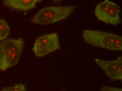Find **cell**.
Instances as JSON below:
<instances>
[{
    "instance_id": "obj_9",
    "label": "cell",
    "mask_w": 122,
    "mask_h": 91,
    "mask_svg": "<svg viewBox=\"0 0 122 91\" xmlns=\"http://www.w3.org/2000/svg\"><path fill=\"white\" fill-rule=\"evenodd\" d=\"M26 90L25 86L22 84H19L16 86L11 87H7L4 89L2 90L3 91H22Z\"/></svg>"
},
{
    "instance_id": "obj_3",
    "label": "cell",
    "mask_w": 122,
    "mask_h": 91,
    "mask_svg": "<svg viewBox=\"0 0 122 91\" xmlns=\"http://www.w3.org/2000/svg\"><path fill=\"white\" fill-rule=\"evenodd\" d=\"M75 6H47L39 10L32 18L31 21L36 24L47 25L65 19L76 9Z\"/></svg>"
},
{
    "instance_id": "obj_8",
    "label": "cell",
    "mask_w": 122,
    "mask_h": 91,
    "mask_svg": "<svg viewBox=\"0 0 122 91\" xmlns=\"http://www.w3.org/2000/svg\"><path fill=\"white\" fill-rule=\"evenodd\" d=\"M10 28L6 21L0 19V40L5 39L10 32Z\"/></svg>"
},
{
    "instance_id": "obj_7",
    "label": "cell",
    "mask_w": 122,
    "mask_h": 91,
    "mask_svg": "<svg viewBox=\"0 0 122 91\" xmlns=\"http://www.w3.org/2000/svg\"><path fill=\"white\" fill-rule=\"evenodd\" d=\"M41 0H4L5 6L18 11H27L35 7Z\"/></svg>"
},
{
    "instance_id": "obj_5",
    "label": "cell",
    "mask_w": 122,
    "mask_h": 91,
    "mask_svg": "<svg viewBox=\"0 0 122 91\" xmlns=\"http://www.w3.org/2000/svg\"><path fill=\"white\" fill-rule=\"evenodd\" d=\"M60 47L57 34L51 33L36 39L34 46V52L36 56L41 57L59 49Z\"/></svg>"
},
{
    "instance_id": "obj_6",
    "label": "cell",
    "mask_w": 122,
    "mask_h": 91,
    "mask_svg": "<svg viewBox=\"0 0 122 91\" xmlns=\"http://www.w3.org/2000/svg\"><path fill=\"white\" fill-rule=\"evenodd\" d=\"M106 75L113 81H122V57L119 56L113 60H105L99 59H94Z\"/></svg>"
},
{
    "instance_id": "obj_1",
    "label": "cell",
    "mask_w": 122,
    "mask_h": 91,
    "mask_svg": "<svg viewBox=\"0 0 122 91\" xmlns=\"http://www.w3.org/2000/svg\"><path fill=\"white\" fill-rule=\"evenodd\" d=\"M24 45V40L21 38L0 42V70L4 71L17 64Z\"/></svg>"
},
{
    "instance_id": "obj_4",
    "label": "cell",
    "mask_w": 122,
    "mask_h": 91,
    "mask_svg": "<svg viewBox=\"0 0 122 91\" xmlns=\"http://www.w3.org/2000/svg\"><path fill=\"white\" fill-rule=\"evenodd\" d=\"M120 7L109 0H105L96 6L94 10L95 16L100 21L114 25L121 23L119 13Z\"/></svg>"
},
{
    "instance_id": "obj_11",
    "label": "cell",
    "mask_w": 122,
    "mask_h": 91,
    "mask_svg": "<svg viewBox=\"0 0 122 91\" xmlns=\"http://www.w3.org/2000/svg\"><path fill=\"white\" fill-rule=\"evenodd\" d=\"M55 3H60L61 2L62 0H52Z\"/></svg>"
},
{
    "instance_id": "obj_2",
    "label": "cell",
    "mask_w": 122,
    "mask_h": 91,
    "mask_svg": "<svg viewBox=\"0 0 122 91\" xmlns=\"http://www.w3.org/2000/svg\"><path fill=\"white\" fill-rule=\"evenodd\" d=\"M82 35L86 43L94 47L113 51L122 50V38L120 35L92 30H84Z\"/></svg>"
},
{
    "instance_id": "obj_10",
    "label": "cell",
    "mask_w": 122,
    "mask_h": 91,
    "mask_svg": "<svg viewBox=\"0 0 122 91\" xmlns=\"http://www.w3.org/2000/svg\"><path fill=\"white\" fill-rule=\"evenodd\" d=\"M101 91H122V88H116V87H111V86H105L102 87V88L101 89Z\"/></svg>"
}]
</instances>
